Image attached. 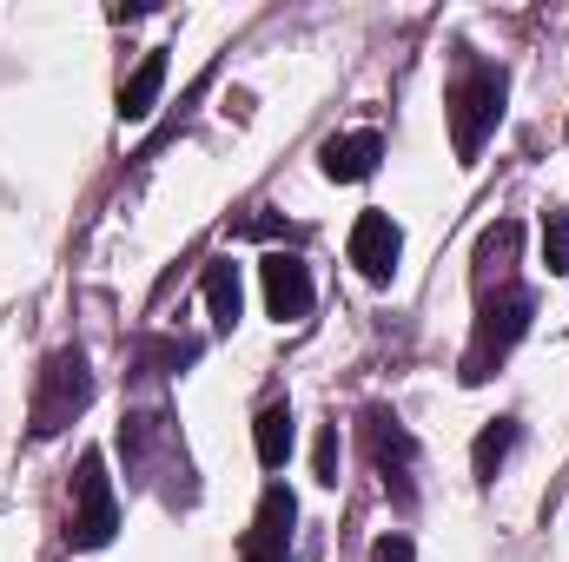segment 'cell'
Segmentation results:
<instances>
[{
  "instance_id": "obj_17",
  "label": "cell",
  "mask_w": 569,
  "mask_h": 562,
  "mask_svg": "<svg viewBox=\"0 0 569 562\" xmlns=\"http://www.w3.org/2000/svg\"><path fill=\"white\" fill-rule=\"evenodd\" d=\"M371 562H418V550H411V536H378Z\"/></svg>"
},
{
  "instance_id": "obj_2",
  "label": "cell",
  "mask_w": 569,
  "mask_h": 562,
  "mask_svg": "<svg viewBox=\"0 0 569 562\" xmlns=\"http://www.w3.org/2000/svg\"><path fill=\"white\" fill-rule=\"evenodd\" d=\"M530 311H537V298H530L523 284H497V291H483V304H477V331H470V351H463V384H483V378L510 358V344L530 331Z\"/></svg>"
},
{
  "instance_id": "obj_6",
  "label": "cell",
  "mask_w": 569,
  "mask_h": 562,
  "mask_svg": "<svg viewBox=\"0 0 569 562\" xmlns=\"http://www.w3.org/2000/svg\"><path fill=\"white\" fill-rule=\"evenodd\" d=\"M291 523H298V503H291L284 483H272V490L259 496V516H252V530H246L239 562H291Z\"/></svg>"
},
{
  "instance_id": "obj_10",
  "label": "cell",
  "mask_w": 569,
  "mask_h": 562,
  "mask_svg": "<svg viewBox=\"0 0 569 562\" xmlns=\"http://www.w3.org/2000/svg\"><path fill=\"white\" fill-rule=\"evenodd\" d=\"M517 245H523V225L517 219H497V225L477 232V279H483V291H490V279H503L517 265Z\"/></svg>"
},
{
  "instance_id": "obj_3",
  "label": "cell",
  "mask_w": 569,
  "mask_h": 562,
  "mask_svg": "<svg viewBox=\"0 0 569 562\" xmlns=\"http://www.w3.org/2000/svg\"><path fill=\"white\" fill-rule=\"evenodd\" d=\"M93 404V371H87V358L67 344V351H53L47 364H40V378H33V411H27V423H33V436L47 443V436H60L67 423L80 418Z\"/></svg>"
},
{
  "instance_id": "obj_15",
  "label": "cell",
  "mask_w": 569,
  "mask_h": 562,
  "mask_svg": "<svg viewBox=\"0 0 569 562\" xmlns=\"http://www.w3.org/2000/svg\"><path fill=\"white\" fill-rule=\"evenodd\" d=\"M543 265H550V272H569V219L563 212L543 219Z\"/></svg>"
},
{
  "instance_id": "obj_7",
  "label": "cell",
  "mask_w": 569,
  "mask_h": 562,
  "mask_svg": "<svg viewBox=\"0 0 569 562\" xmlns=\"http://www.w3.org/2000/svg\"><path fill=\"white\" fill-rule=\"evenodd\" d=\"M398 252H405L398 219H391V212H358V225H351V265H358V279L391 284V272H398Z\"/></svg>"
},
{
  "instance_id": "obj_13",
  "label": "cell",
  "mask_w": 569,
  "mask_h": 562,
  "mask_svg": "<svg viewBox=\"0 0 569 562\" xmlns=\"http://www.w3.org/2000/svg\"><path fill=\"white\" fill-rule=\"evenodd\" d=\"M291 404H266L259 423H252V443H259V463L266 470H284V456H291Z\"/></svg>"
},
{
  "instance_id": "obj_4",
  "label": "cell",
  "mask_w": 569,
  "mask_h": 562,
  "mask_svg": "<svg viewBox=\"0 0 569 562\" xmlns=\"http://www.w3.org/2000/svg\"><path fill=\"white\" fill-rule=\"evenodd\" d=\"M120 530V496H113V476H107V456L87 450L80 456V476H73V516H67V543L73 550H107Z\"/></svg>"
},
{
  "instance_id": "obj_8",
  "label": "cell",
  "mask_w": 569,
  "mask_h": 562,
  "mask_svg": "<svg viewBox=\"0 0 569 562\" xmlns=\"http://www.w3.org/2000/svg\"><path fill=\"white\" fill-rule=\"evenodd\" d=\"M259 284H266V311H272L279 324H298V318L311 311V272H305V259L272 252V259L259 265Z\"/></svg>"
},
{
  "instance_id": "obj_14",
  "label": "cell",
  "mask_w": 569,
  "mask_h": 562,
  "mask_svg": "<svg viewBox=\"0 0 569 562\" xmlns=\"http://www.w3.org/2000/svg\"><path fill=\"white\" fill-rule=\"evenodd\" d=\"M510 450H517V418L483 423V430H477V443H470V470H477V476L490 483V476L503 470V456H510Z\"/></svg>"
},
{
  "instance_id": "obj_12",
  "label": "cell",
  "mask_w": 569,
  "mask_h": 562,
  "mask_svg": "<svg viewBox=\"0 0 569 562\" xmlns=\"http://www.w3.org/2000/svg\"><path fill=\"white\" fill-rule=\"evenodd\" d=\"M159 87H166V53L152 47L140 67L127 73V87H120V120H146V113H152V100H159Z\"/></svg>"
},
{
  "instance_id": "obj_9",
  "label": "cell",
  "mask_w": 569,
  "mask_h": 562,
  "mask_svg": "<svg viewBox=\"0 0 569 562\" xmlns=\"http://www.w3.org/2000/svg\"><path fill=\"white\" fill-rule=\"evenodd\" d=\"M378 159H385V140H378V133H338V140H325V152H318L325 179H338V185L371 179V172H378Z\"/></svg>"
},
{
  "instance_id": "obj_5",
  "label": "cell",
  "mask_w": 569,
  "mask_h": 562,
  "mask_svg": "<svg viewBox=\"0 0 569 562\" xmlns=\"http://www.w3.org/2000/svg\"><path fill=\"white\" fill-rule=\"evenodd\" d=\"M365 443H371V463L385 470L391 496L411 503V496H418V483H411V470H418V443H411V430L391 418V411H365Z\"/></svg>"
},
{
  "instance_id": "obj_11",
  "label": "cell",
  "mask_w": 569,
  "mask_h": 562,
  "mask_svg": "<svg viewBox=\"0 0 569 562\" xmlns=\"http://www.w3.org/2000/svg\"><path fill=\"white\" fill-rule=\"evenodd\" d=\"M206 311H212V324H219V331H232V324H239V311H246V284H239V265H232V259L206 265Z\"/></svg>"
},
{
  "instance_id": "obj_16",
  "label": "cell",
  "mask_w": 569,
  "mask_h": 562,
  "mask_svg": "<svg viewBox=\"0 0 569 562\" xmlns=\"http://www.w3.org/2000/svg\"><path fill=\"white\" fill-rule=\"evenodd\" d=\"M311 470H318V483H338V423H325V430H318V450H311Z\"/></svg>"
},
{
  "instance_id": "obj_1",
  "label": "cell",
  "mask_w": 569,
  "mask_h": 562,
  "mask_svg": "<svg viewBox=\"0 0 569 562\" xmlns=\"http://www.w3.org/2000/svg\"><path fill=\"white\" fill-rule=\"evenodd\" d=\"M503 93H510L503 67H490V60H463V67H457L443 113H450V152H457L463 165L490 145L497 120H503Z\"/></svg>"
}]
</instances>
